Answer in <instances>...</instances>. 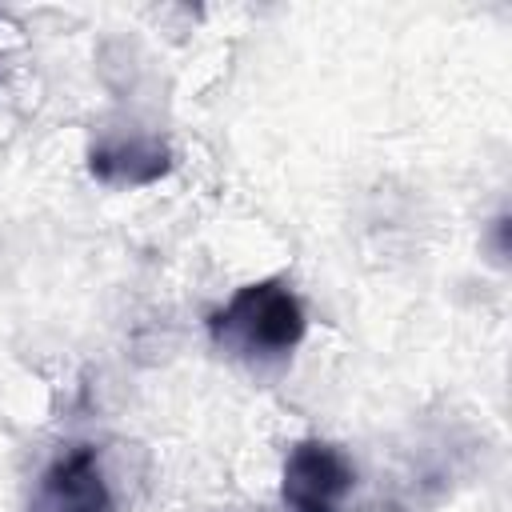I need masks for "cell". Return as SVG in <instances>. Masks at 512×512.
I'll return each mask as SVG.
<instances>
[{"label":"cell","mask_w":512,"mask_h":512,"mask_svg":"<svg viewBox=\"0 0 512 512\" xmlns=\"http://www.w3.org/2000/svg\"><path fill=\"white\" fill-rule=\"evenodd\" d=\"M216 336L256 352V356H280L288 352L304 332V312L296 296L280 284H248L232 296V304L212 320Z\"/></svg>","instance_id":"cell-1"},{"label":"cell","mask_w":512,"mask_h":512,"mask_svg":"<svg viewBox=\"0 0 512 512\" xmlns=\"http://www.w3.org/2000/svg\"><path fill=\"white\" fill-rule=\"evenodd\" d=\"M352 484V468L328 444H300L284 468V496L300 512H332Z\"/></svg>","instance_id":"cell-2"},{"label":"cell","mask_w":512,"mask_h":512,"mask_svg":"<svg viewBox=\"0 0 512 512\" xmlns=\"http://www.w3.org/2000/svg\"><path fill=\"white\" fill-rule=\"evenodd\" d=\"M40 512H108V488L100 480L92 448H72L40 480Z\"/></svg>","instance_id":"cell-3"}]
</instances>
